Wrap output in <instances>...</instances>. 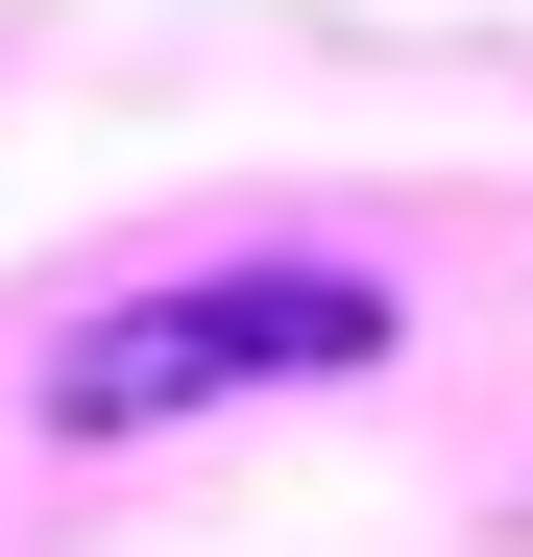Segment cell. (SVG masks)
Masks as SVG:
<instances>
[{"instance_id":"cell-1","label":"cell","mask_w":533,"mask_h":557,"mask_svg":"<svg viewBox=\"0 0 533 557\" xmlns=\"http://www.w3.org/2000/svg\"><path fill=\"white\" fill-rule=\"evenodd\" d=\"M315 363H388V267H170L49 339V436H146L219 388H315Z\"/></svg>"}]
</instances>
